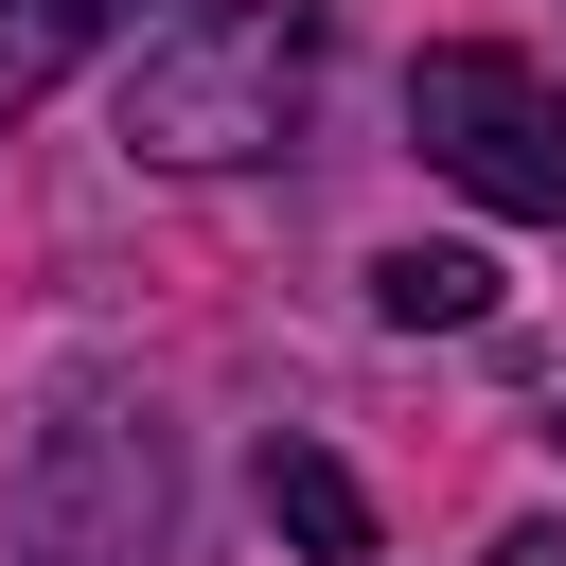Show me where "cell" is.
Listing matches in <instances>:
<instances>
[{"mask_svg":"<svg viewBox=\"0 0 566 566\" xmlns=\"http://www.w3.org/2000/svg\"><path fill=\"white\" fill-rule=\"evenodd\" d=\"M301 88H318V0H195L124 53V159H159V177L283 159Z\"/></svg>","mask_w":566,"mask_h":566,"instance_id":"1","label":"cell"},{"mask_svg":"<svg viewBox=\"0 0 566 566\" xmlns=\"http://www.w3.org/2000/svg\"><path fill=\"white\" fill-rule=\"evenodd\" d=\"M0 548L18 566H177V424L88 389L35 424V460L0 478Z\"/></svg>","mask_w":566,"mask_h":566,"instance_id":"2","label":"cell"},{"mask_svg":"<svg viewBox=\"0 0 566 566\" xmlns=\"http://www.w3.org/2000/svg\"><path fill=\"white\" fill-rule=\"evenodd\" d=\"M407 142L478 195V212H513V230H566V88L531 71V53H495V35H442L424 71H407Z\"/></svg>","mask_w":566,"mask_h":566,"instance_id":"3","label":"cell"},{"mask_svg":"<svg viewBox=\"0 0 566 566\" xmlns=\"http://www.w3.org/2000/svg\"><path fill=\"white\" fill-rule=\"evenodd\" d=\"M106 35H142V0H0V124H18L53 71H88Z\"/></svg>","mask_w":566,"mask_h":566,"instance_id":"4","label":"cell"},{"mask_svg":"<svg viewBox=\"0 0 566 566\" xmlns=\"http://www.w3.org/2000/svg\"><path fill=\"white\" fill-rule=\"evenodd\" d=\"M371 318H389V336H478V318H495V265H478V248H389V265H371Z\"/></svg>","mask_w":566,"mask_h":566,"instance_id":"5","label":"cell"},{"mask_svg":"<svg viewBox=\"0 0 566 566\" xmlns=\"http://www.w3.org/2000/svg\"><path fill=\"white\" fill-rule=\"evenodd\" d=\"M265 513H283L318 566H371V495H354V460H318V442H265Z\"/></svg>","mask_w":566,"mask_h":566,"instance_id":"6","label":"cell"},{"mask_svg":"<svg viewBox=\"0 0 566 566\" xmlns=\"http://www.w3.org/2000/svg\"><path fill=\"white\" fill-rule=\"evenodd\" d=\"M478 566H566V531H513V548H478Z\"/></svg>","mask_w":566,"mask_h":566,"instance_id":"7","label":"cell"}]
</instances>
